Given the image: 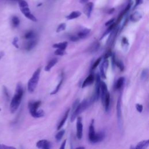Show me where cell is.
<instances>
[{
	"mask_svg": "<svg viewBox=\"0 0 149 149\" xmlns=\"http://www.w3.org/2000/svg\"><path fill=\"white\" fill-rule=\"evenodd\" d=\"M35 37H36V34L32 30L28 31L24 35V38L26 39V40H28L34 39H35Z\"/></svg>",
	"mask_w": 149,
	"mask_h": 149,
	"instance_id": "obj_26",
	"label": "cell"
},
{
	"mask_svg": "<svg viewBox=\"0 0 149 149\" xmlns=\"http://www.w3.org/2000/svg\"><path fill=\"white\" fill-rule=\"evenodd\" d=\"M149 145V140H143L140 142H139L137 146L135 147L136 149H144L148 147Z\"/></svg>",
	"mask_w": 149,
	"mask_h": 149,
	"instance_id": "obj_21",
	"label": "cell"
},
{
	"mask_svg": "<svg viewBox=\"0 0 149 149\" xmlns=\"http://www.w3.org/2000/svg\"><path fill=\"white\" fill-rule=\"evenodd\" d=\"M65 133V130H64V129L61 130V129H60V131L56 134V136H55V138H56V140H57L58 142H60V141H61V140L62 138L63 137V136H64Z\"/></svg>",
	"mask_w": 149,
	"mask_h": 149,
	"instance_id": "obj_28",
	"label": "cell"
},
{
	"mask_svg": "<svg viewBox=\"0 0 149 149\" xmlns=\"http://www.w3.org/2000/svg\"><path fill=\"white\" fill-rule=\"evenodd\" d=\"M20 23V20L16 16H14L12 18V24L14 28H17Z\"/></svg>",
	"mask_w": 149,
	"mask_h": 149,
	"instance_id": "obj_29",
	"label": "cell"
},
{
	"mask_svg": "<svg viewBox=\"0 0 149 149\" xmlns=\"http://www.w3.org/2000/svg\"><path fill=\"white\" fill-rule=\"evenodd\" d=\"M7 148H15L14 147H10V146H7L5 144H0V149H7Z\"/></svg>",
	"mask_w": 149,
	"mask_h": 149,
	"instance_id": "obj_40",
	"label": "cell"
},
{
	"mask_svg": "<svg viewBox=\"0 0 149 149\" xmlns=\"http://www.w3.org/2000/svg\"><path fill=\"white\" fill-rule=\"evenodd\" d=\"M66 23H62L60 24V25L58 26L57 29V30H56L57 33H60V32H61L62 31L65 30L66 29Z\"/></svg>",
	"mask_w": 149,
	"mask_h": 149,
	"instance_id": "obj_30",
	"label": "cell"
},
{
	"mask_svg": "<svg viewBox=\"0 0 149 149\" xmlns=\"http://www.w3.org/2000/svg\"><path fill=\"white\" fill-rule=\"evenodd\" d=\"M57 62H58V59L57 58H53V60H50V61H49L48 63V64L45 66V69H44L45 71L48 72V71L50 70L51 69V68L53 67H54L55 65H56L57 64Z\"/></svg>",
	"mask_w": 149,
	"mask_h": 149,
	"instance_id": "obj_19",
	"label": "cell"
},
{
	"mask_svg": "<svg viewBox=\"0 0 149 149\" xmlns=\"http://www.w3.org/2000/svg\"><path fill=\"white\" fill-rule=\"evenodd\" d=\"M143 3V0H136V4L134 7V8H135L137 6L140 5Z\"/></svg>",
	"mask_w": 149,
	"mask_h": 149,
	"instance_id": "obj_44",
	"label": "cell"
},
{
	"mask_svg": "<svg viewBox=\"0 0 149 149\" xmlns=\"http://www.w3.org/2000/svg\"><path fill=\"white\" fill-rule=\"evenodd\" d=\"M3 92L4 93V95H5V97L7 99H8V100H9V98H10V96H9V92H8V90L7 89V88L5 87V86H4L3 87Z\"/></svg>",
	"mask_w": 149,
	"mask_h": 149,
	"instance_id": "obj_35",
	"label": "cell"
},
{
	"mask_svg": "<svg viewBox=\"0 0 149 149\" xmlns=\"http://www.w3.org/2000/svg\"><path fill=\"white\" fill-rule=\"evenodd\" d=\"M36 44L37 41L35 39L29 40V41L26 43L25 45H24V49H25L26 51H30L36 45Z\"/></svg>",
	"mask_w": 149,
	"mask_h": 149,
	"instance_id": "obj_15",
	"label": "cell"
},
{
	"mask_svg": "<svg viewBox=\"0 0 149 149\" xmlns=\"http://www.w3.org/2000/svg\"><path fill=\"white\" fill-rule=\"evenodd\" d=\"M80 39L78 37V36H72L70 37V40L72 41H77L79 40Z\"/></svg>",
	"mask_w": 149,
	"mask_h": 149,
	"instance_id": "obj_41",
	"label": "cell"
},
{
	"mask_svg": "<svg viewBox=\"0 0 149 149\" xmlns=\"http://www.w3.org/2000/svg\"><path fill=\"white\" fill-rule=\"evenodd\" d=\"M116 23H115V22L114 23H113L112 24H110V26H108V28H107V29L106 30V32L104 33V34L103 35V36H102V37H101V40L102 39H103L105 36H106L108 34H109V33H110L113 30H114V29H115V26H116Z\"/></svg>",
	"mask_w": 149,
	"mask_h": 149,
	"instance_id": "obj_24",
	"label": "cell"
},
{
	"mask_svg": "<svg viewBox=\"0 0 149 149\" xmlns=\"http://www.w3.org/2000/svg\"><path fill=\"white\" fill-rule=\"evenodd\" d=\"M36 146L39 148L49 149L51 147V144L47 140H40L36 143Z\"/></svg>",
	"mask_w": 149,
	"mask_h": 149,
	"instance_id": "obj_8",
	"label": "cell"
},
{
	"mask_svg": "<svg viewBox=\"0 0 149 149\" xmlns=\"http://www.w3.org/2000/svg\"><path fill=\"white\" fill-rule=\"evenodd\" d=\"M89 1V0H80V3L81 4H86Z\"/></svg>",
	"mask_w": 149,
	"mask_h": 149,
	"instance_id": "obj_46",
	"label": "cell"
},
{
	"mask_svg": "<svg viewBox=\"0 0 149 149\" xmlns=\"http://www.w3.org/2000/svg\"><path fill=\"white\" fill-rule=\"evenodd\" d=\"M100 91H101V95H102V103H103L106 95L108 92L107 86L104 82H101Z\"/></svg>",
	"mask_w": 149,
	"mask_h": 149,
	"instance_id": "obj_13",
	"label": "cell"
},
{
	"mask_svg": "<svg viewBox=\"0 0 149 149\" xmlns=\"http://www.w3.org/2000/svg\"><path fill=\"white\" fill-rule=\"evenodd\" d=\"M114 10H115V9H114V8H111V9H110V10L108 11V14H112V13L114 12Z\"/></svg>",
	"mask_w": 149,
	"mask_h": 149,
	"instance_id": "obj_47",
	"label": "cell"
},
{
	"mask_svg": "<svg viewBox=\"0 0 149 149\" xmlns=\"http://www.w3.org/2000/svg\"><path fill=\"white\" fill-rule=\"evenodd\" d=\"M62 82H63V78L61 79V80L60 81V82H59V83L58 84V85H57V86L56 87V89H55L52 92H51V94H56L59 91L60 89L61 88V85H62Z\"/></svg>",
	"mask_w": 149,
	"mask_h": 149,
	"instance_id": "obj_31",
	"label": "cell"
},
{
	"mask_svg": "<svg viewBox=\"0 0 149 149\" xmlns=\"http://www.w3.org/2000/svg\"><path fill=\"white\" fill-rule=\"evenodd\" d=\"M91 30L90 29H87L85 28L83 30H82L81 31H80L78 34V37L81 39H84L85 37H86L90 33Z\"/></svg>",
	"mask_w": 149,
	"mask_h": 149,
	"instance_id": "obj_22",
	"label": "cell"
},
{
	"mask_svg": "<svg viewBox=\"0 0 149 149\" xmlns=\"http://www.w3.org/2000/svg\"><path fill=\"white\" fill-rule=\"evenodd\" d=\"M116 115L118 122L119 123V125L121 122L122 119V112H121V98L119 97L118 98L117 104H116Z\"/></svg>",
	"mask_w": 149,
	"mask_h": 149,
	"instance_id": "obj_11",
	"label": "cell"
},
{
	"mask_svg": "<svg viewBox=\"0 0 149 149\" xmlns=\"http://www.w3.org/2000/svg\"><path fill=\"white\" fill-rule=\"evenodd\" d=\"M110 100H111V97H110V93L108 91L106 95V97L104 98V102H103V105L105 107V110L107 112L109 110V108H110Z\"/></svg>",
	"mask_w": 149,
	"mask_h": 149,
	"instance_id": "obj_17",
	"label": "cell"
},
{
	"mask_svg": "<svg viewBox=\"0 0 149 149\" xmlns=\"http://www.w3.org/2000/svg\"><path fill=\"white\" fill-rule=\"evenodd\" d=\"M112 51L110 50H108L107 52V53L106 54V55H105V57H104V59H108V58H109L110 57H111V56H112Z\"/></svg>",
	"mask_w": 149,
	"mask_h": 149,
	"instance_id": "obj_43",
	"label": "cell"
},
{
	"mask_svg": "<svg viewBox=\"0 0 149 149\" xmlns=\"http://www.w3.org/2000/svg\"><path fill=\"white\" fill-rule=\"evenodd\" d=\"M20 9L22 13L24 16H25V17L27 18L28 19H30V20H31L32 21H33V22H37V19H36V18L31 13L29 7L20 8Z\"/></svg>",
	"mask_w": 149,
	"mask_h": 149,
	"instance_id": "obj_6",
	"label": "cell"
},
{
	"mask_svg": "<svg viewBox=\"0 0 149 149\" xmlns=\"http://www.w3.org/2000/svg\"><path fill=\"white\" fill-rule=\"evenodd\" d=\"M41 102L40 101L30 102L28 104V108L31 115L36 118V115L38 111L39 107L40 106Z\"/></svg>",
	"mask_w": 149,
	"mask_h": 149,
	"instance_id": "obj_4",
	"label": "cell"
},
{
	"mask_svg": "<svg viewBox=\"0 0 149 149\" xmlns=\"http://www.w3.org/2000/svg\"><path fill=\"white\" fill-rule=\"evenodd\" d=\"M69 111H70V109H68V110L65 112V114H64V116H63L62 120L60 121V123H59V125H58V127H57V130H58V131H60V130L62 128V127L64 126V125L65 124V122H66V119H67V118H68V117Z\"/></svg>",
	"mask_w": 149,
	"mask_h": 149,
	"instance_id": "obj_20",
	"label": "cell"
},
{
	"mask_svg": "<svg viewBox=\"0 0 149 149\" xmlns=\"http://www.w3.org/2000/svg\"><path fill=\"white\" fill-rule=\"evenodd\" d=\"M79 148H83V149H84L85 148L84 147H77V149H79Z\"/></svg>",
	"mask_w": 149,
	"mask_h": 149,
	"instance_id": "obj_49",
	"label": "cell"
},
{
	"mask_svg": "<svg viewBox=\"0 0 149 149\" xmlns=\"http://www.w3.org/2000/svg\"><path fill=\"white\" fill-rule=\"evenodd\" d=\"M124 82H125V78H124V77L119 78L115 83V89L116 90L121 89L122 87V86L124 84Z\"/></svg>",
	"mask_w": 149,
	"mask_h": 149,
	"instance_id": "obj_23",
	"label": "cell"
},
{
	"mask_svg": "<svg viewBox=\"0 0 149 149\" xmlns=\"http://www.w3.org/2000/svg\"><path fill=\"white\" fill-rule=\"evenodd\" d=\"M81 15H82L81 12H80L79 11H73L70 14H69L68 16H66V18L67 19V20H72V19H77L78 18H79V16H81Z\"/></svg>",
	"mask_w": 149,
	"mask_h": 149,
	"instance_id": "obj_18",
	"label": "cell"
},
{
	"mask_svg": "<svg viewBox=\"0 0 149 149\" xmlns=\"http://www.w3.org/2000/svg\"><path fill=\"white\" fill-rule=\"evenodd\" d=\"M95 128H94V121L93 119L91 122V123L89 127V139L90 142L92 143L94 138L95 135Z\"/></svg>",
	"mask_w": 149,
	"mask_h": 149,
	"instance_id": "obj_9",
	"label": "cell"
},
{
	"mask_svg": "<svg viewBox=\"0 0 149 149\" xmlns=\"http://www.w3.org/2000/svg\"><path fill=\"white\" fill-rule=\"evenodd\" d=\"M136 108L137 110V111L141 113L143 111V105L140 104H136Z\"/></svg>",
	"mask_w": 149,
	"mask_h": 149,
	"instance_id": "obj_39",
	"label": "cell"
},
{
	"mask_svg": "<svg viewBox=\"0 0 149 149\" xmlns=\"http://www.w3.org/2000/svg\"><path fill=\"white\" fill-rule=\"evenodd\" d=\"M142 18V14L139 11H135L130 16V20L132 22H137Z\"/></svg>",
	"mask_w": 149,
	"mask_h": 149,
	"instance_id": "obj_14",
	"label": "cell"
},
{
	"mask_svg": "<svg viewBox=\"0 0 149 149\" xmlns=\"http://www.w3.org/2000/svg\"><path fill=\"white\" fill-rule=\"evenodd\" d=\"M105 136L106 134L104 131H101L99 132L98 133H96L92 143H97L102 142L104 139Z\"/></svg>",
	"mask_w": 149,
	"mask_h": 149,
	"instance_id": "obj_12",
	"label": "cell"
},
{
	"mask_svg": "<svg viewBox=\"0 0 149 149\" xmlns=\"http://www.w3.org/2000/svg\"><path fill=\"white\" fill-rule=\"evenodd\" d=\"M66 143V140H65L62 142V144H61V146H60V148L61 149H64V148H65Z\"/></svg>",
	"mask_w": 149,
	"mask_h": 149,
	"instance_id": "obj_45",
	"label": "cell"
},
{
	"mask_svg": "<svg viewBox=\"0 0 149 149\" xmlns=\"http://www.w3.org/2000/svg\"><path fill=\"white\" fill-rule=\"evenodd\" d=\"M54 54L56 56H62L65 54V51L64 49L57 48L54 52Z\"/></svg>",
	"mask_w": 149,
	"mask_h": 149,
	"instance_id": "obj_32",
	"label": "cell"
},
{
	"mask_svg": "<svg viewBox=\"0 0 149 149\" xmlns=\"http://www.w3.org/2000/svg\"><path fill=\"white\" fill-rule=\"evenodd\" d=\"M18 41H19V39L17 37H14L13 41H12V44L14 45L15 47L16 48H19V45H18Z\"/></svg>",
	"mask_w": 149,
	"mask_h": 149,
	"instance_id": "obj_36",
	"label": "cell"
},
{
	"mask_svg": "<svg viewBox=\"0 0 149 149\" xmlns=\"http://www.w3.org/2000/svg\"><path fill=\"white\" fill-rule=\"evenodd\" d=\"M109 65L108 60V59H104V61L102 64L100 69V77L103 79H106V71L108 69Z\"/></svg>",
	"mask_w": 149,
	"mask_h": 149,
	"instance_id": "obj_7",
	"label": "cell"
},
{
	"mask_svg": "<svg viewBox=\"0 0 149 149\" xmlns=\"http://www.w3.org/2000/svg\"><path fill=\"white\" fill-rule=\"evenodd\" d=\"M4 54L3 52H2V51L0 52V59H1L4 56Z\"/></svg>",
	"mask_w": 149,
	"mask_h": 149,
	"instance_id": "obj_48",
	"label": "cell"
},
{
	"mask_svg": "<svg viewBox=\"0 0 149 149\" xmlns=\"http://www.w3.org/2000/svg\"><path fill=\"white\" fill-rule=\"evenodd\" d=\"M114 22H115V19L114 18H112V19H111L110 20H109L108 21H107L106 23V26H110V24H112L113 23H114Z\"/></svg>",
	"mask_w": 149,
	"mask_h": 149,
	"instance_id": "obj_42",
	"label": "cell"
},
{
	"mask_svg": "<svg viewBox=\"0 0 149 149\" xmlns=\"http://www.w3.org/2000/svg\"><path fill=\"white\" fill-rule=\"evenodd\" d=\"M68 46V42L64 41L62 43H56L53 44V47L54 48H60L62 49H64L65 50V49Z\"/></svg>",
	"mask_w": 149,
	"mask_h": 149,
	"instance_id": "obj_25",
	"label": "cell"
},
{
	"mask_svg": "<svg viewBox=\"0 0 149 149\" xmlns=\"http://www.w3.org/2000/svg\"><path fill=\"white\" fill-rule=\"evenodd\" d=\"M42 5V4H41H41H39V5H37V6H38V7H39V6H40V5Z\"/></svg>",
	"mask_w": 149,
	"mask_h": 149,
	"instance_id": "obj_50",
	"label": "cell"
},
{
	"mask_svg": "<svg viewBox=\"0 0 149 149\" xmlns=\"http://www.w3.org/2000/svg\"><path fill=\"white\" fill-rule=\"evenodd\" d=\"M102 60V57L98 58L94 62V63L93 64L92 67H91V70L95 69L98 66V65L99 64H100V63L101 62Z\"/></svg>",
	"mask_w": 149,
	"mask_h": 149,
	"instance_id": "obj_34",
	"label": "cell"
},
{
	"mask_svg": "<svg viewBox=\"0 0 149 149\" xmlns=\"http://www.w3.org/2000/svg\"><path fill=\"white\" fill-rule=\"evenodd\" d=\"M122 44L124 47H128L129 45V41H128V40L127 39V37H124L122 39Z\"/></svg>",
	"mask_w": 149,
	"mask_h": 149,
	"instance_id": "obj_37",
	"label": "cell"
},
{
	"mask_svg": "<svg viewBox=\"0 0 149 149\" xmlns=\"http://www.w3.org/2000/svg\"><path fill=\"white\" fill-rule=\"evenodd\" d=\"M23 95V88L21 83H18L15 93L12 98L10 103V111L11 113H15L18 109Z\"/></svg>",
	"mask_w": 149,
	"mask_h": 149,
	"instance_id": "obj_1",
	"label": "cell"
},
{
	"mask_svg": "<svg viewBox=\"0 0 149 149\" xmlns=\"http://www.w3.org/2000/svg\"><path fill=\"white\" fill-rule=\"evenodd\" d=\"M115 65L121 71H123L125 69V66H124V64L123 62L121 60H118L117 58L115 59Z\"/></svg>",
	"mask_w": 149,
	"mask_h": 149,
	"instance_id": "obj_27",
	"label": "cell"
},
{
	"mask_svg": "<svg viewBox=\"0 0 149 149\" xmlns=\"http://www.w3.org/2000/svg\"><path fill=\"white\" fill-rule=\"evenodd\" d=\"M90 104V102L88 101L87 99H85V100H83L81 103H79L78 106L73 110L72 114L70 117V121L73 122L79 116V115L83 112Z\"/></svg>",
	"mask_w": 149,
	"mask_h": 149,
	"instance_id": "obj_2",
	"label": "cell"
},
{
	"mask_svg": "<svg viewBox=\"0 0 149 149\" xmlns=\"http://www.w3.org/2000/svg\"><path fill=\"white\" fill-rule=\"evenodd\" d=\"M93 6H94L93 3L91 2H89V3H87L86 4V5L83 8V12L88 18H89L91 16V12L93 11Z\"/></svg>",
	"mask_w": 149,
	"mask_h": 149,
	"instance_id": "obj_10",
	"label": "cell"
},
{
	"mask_svg": "<svg viewBox=\"0 0 149 149\" xmlns=\"http://www.w3.org/2000/svg\"><path fill=\"white\" fill-rule=\"evenodd\" d=\"M77 136L78 139H81L83 136V123L82 119L81 116L77 117Z\"/></svg>",
	"mask_w": 149,
	"mask_h": 149,
	"instance_id": "obj_5",
	"label": "cell"
},
{
	"mask_svg": "<svg viewBox=\"0 0 149 149\" xmlns=\"http://www.w3.org/2000/svg\"><path fill=\"white\" fill-rule=\"evenodd\" d=\"M148 74V70L147 69H144L141 74V78L142 79H145L146 78V77H147Z\"/></svg>",
	"mask_w": 149,
	"mask_h": 149,
	"instance_id": "obj_38",
	"label": "cell"
},
{
	"mask_svg": "<svg viewBox=\"0 0 149 149\" xmlns=\"http://www.w3.org/2000/svg\"><path fill=\"white\" fill-rule=\"evenodd\" d=\"M18 2L20 8L26 7H29L28 3L26 1H24V0H18Z\"/></svg>",
	"mask_w": 149,
	"mask_h": 149,
	"instance_id": "obj_33",
	"label": "cell"
},
{
	"mask_svg": "<svg viewBox=\"0 0 149 149\" xmlns=\"http://www.w3.org/2000/svg\"><path fill=\"white\" fill-rule=\"evenodd\" d=\"M94 81V76L92 74H89V75L85 79V80L84 81V82L82 83V88H85L88 86L91 85Z\"/></svg>",
	"mask_w": 149,
	"mask_h": 149,
	"instance_id": "obj_16",
	"label": "cell"
},
{
	"mask_svg": "<svg viewBox=\"0 0 149 149\" xmlns=\"http://www.w3.org/2000/svg\"><path fill=\"white\" fill-rule=\"evenodd\" d=\"M41 72V68H38L33 74L28 83V90L29 93H32L35 91L39 81Z\"/></svg>",
	"mask_w": 149,
	"mask_h": 149,
	"instance_id": "obj_3",
	"label": "cell"
},
{
	"mask_svg": "<svg viewBox=\"0 0 149 149\" xmlns=\"http://www.w3.org/2000/svg\"><path fill=\"white\" fill-rule=\"evenodd\" d=\"M0 111H1V109H0Z\"/></svg>",
	"mask_w": 149,
	"mask_h": 149,
	"instance_id": "obj_51",
	"label": "cell"
}]
</instances>
